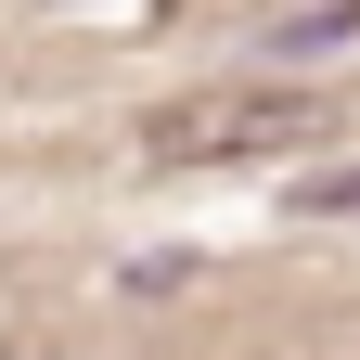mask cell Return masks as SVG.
Instances as JSON below:
<instances>
[{"label":"cell","instance_id":"1","mask_svg":"<svg viewBox=\"0 0 360 360\" xmlns=\"http://www.w3.org/2000/svg\"><path fill=\"white\" fill-rule=\"evenodd\" d=\"M309 129H335V116L296 103V90H219V103L142 116V142H155L167 167H206V155H283V142H309Z\"/></svg>","mask_w":360,"mask_h":360},{"label":"cell","instance_id":"2","mask_svg":"<svg viewBox=\"0 0 360 360\" xmlns=\"http://www.w3.org/2000/svg\"><path fill=\"white\" fill-rule=\"evenodd\" d=\"M335 39H360V13H347V0H335V13H296L283 39H270V65H296V52H335Z\"/></svg>","mask_w":360,"mask_h":360},{"label":"cell","instance_id":"3","mask_svg":"<svg viewBox=\"0 0 360 360\" xmlns=\"http://www.w3.org/2000/svg\"><path fill=\"white\" fill-rule=\"evenodd\" d=\"M296 219H360V167H309L296 180Z\"/></svg>","mask_w":360,"mask_h":360}]
</instances>
